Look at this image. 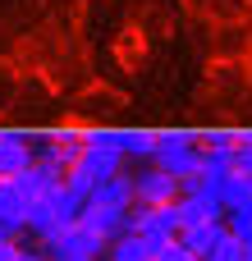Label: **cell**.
<instances>
[{
    "label": "cell",
    "mask_w": 252,
    "mask_h": 261,
    "mask_svg": "<svg viewBox=\"0 0 252 261\" xmlns=\"http://www.w3.org/2000/svg\"><path fill=\"white\" fill-rule=\"evenodd\" d=\"M147 165H156V170L170 174L174 184H188V179H197V170H202V147H197L193 133L165 128V133H156V151H152Z\"/></svg>",
    "instance_id": "obj_1"
},
{
    "label": "cell",
    "mask_w": 252,
    "mask_h": 261,
    "mask_svg": "<svg viewBox=\"0 0 252 261\" xmlns=\"http://www.w3.org/2000/svg\"><path fill=\"white\" fill-rule=\"evenodd\" d=\"M78 211H83V202H78L64 184H55V188H46V193L32 202V211H28V220H23V234L46 239L51 229H60V225H69V220H78Z\"/></svg>",
    "instance_id": "obj_2"
},
{
    "label": "cell",
    "mask_w": 252,
    "mask_h": 261,
    "mask_svg": "<svg viewBox=\"0 0 252 261\" xmlns=\"http://www.w3.org/2000/svg\"><path fill=\"white\" fill-rule=\"evenodd\" d=\"M129 234L142 239L147 257L156 261V252H165L179 239V220H174V202L170 206H129Z\"/></svg>",
    "instance_id": "obj_3"
},
{
    "label": "cell",
    "mask_w": 252,
    "mask_h": 261,
    "mask_svg": "<svg viewBox=\"0 0 252 261\" xmlns=\"http://www.w3.org/2000/svg\"><path fill=\"white\" fill-rule=\"evenodd\" d=\"M73 170H78V174H87L92 184H101V179L119 174V170H124V156H119V147H115V128L83 133V151H78Z\"/></svg>",
    "instance_id": "obj_4"
},
{
    "label": "cell",
    "mask_w": 252,
    "mask_h": 261,
    "mask_svg": "<svg viewBox=\"0 0 252 261\" xmlns=\"http://www.w3.org/2000/svg\"><path fill=\"white\" fill-rule=\"evenodd\" d=\"M41 252L51 261H73V257H101L106 243H101L87 225L69 220V225H60V229H51V234L41 239Z\"/></svg>",
    "instance_id": "obj_5"
},
{
    "label": "cell",
    "mask_w": 252,
    "mask_h": 261,
    "mask_svg": "<svg viewBox=\"0 0 252 261\" xmlns=\"http://www.w3.org/2000/svg\"><path fill=\"white\" fill-rule=\"evenodd\" d=\"M174 220H179V234L184 229H197L207 220H225V206L216 193H179L174 197Z\"/></svg>",
    "instance_id": "obj_6"
},
{
    "label": "cell",
    "mask_w": 252,
    "mask_h": 261,
    "mask_svg": "<svg viewBox=\"0 0 252 261\" xmlns=\"http://www.w3.org/2000/svg\"><path fill=\"white\" fill-rule=\"evenodd\" d=\"M78 225H87L101 243H115L119 234H129V211L124 206H106V202H83Z\"/></svg>",
    "instance_id": "obj_7"
},
{
    "label": "cell",
    "mask_w": 252,
    "mask_h": 261,
    "mask_svg": "<svg viewBox=\"0 0 252 261\" xmlns=\"http://www.w3.org/2000/svg\"><path fill=\"white\" fill-rule=\"evenodd\" d=\"M174 197H179V184L170 174H161L156 165L133 174V206H170Z\"/></svg>",
    "instance_id": "obj_8"
},
{
    "label": "cell",
    "mask_w": 252,
    "mask_h": 261,
    "mask_svg": "<svg viewBox=\"0 0 252 261\" xmlns=\"http://www.w3.org/2000/svg\"><path fill=\"white\" fill-rule=\"evenodd\" d=\"M32 165V138L28 133H0V179H14Z\"/></svg>",
    "instance_id": "obj_9"
},
{
    "label": "cell",
    "mask_w": 252,
    "mask_h": 261,
    "mask_svg": "<svg viewBox=\"0 0 252 261\" xmlns=\"http://www.w3.org/2000/svg\"><path fill=\"white\" fill-rule=\"evenodd\" d=\"M115 147H119L124 165H129V161H152L156 133H152V128H115Z\"/></svg>",
    "instance_id": "obj_10"
},
{
    "label": "cell",
    "mask_w": 252,
    "mask_h": 261,
    "mask_svg": "<svg viewBox=\"0 0 252 261\" xmlns=\"http://www.w3.org/2000/svg\"><path fill=\"white\" fill-rule=\"evenodd\" d=\"M87 202H106V206H133V174L129 170H119V174H110V179H101L96 188H92V197Z\"/></svg>",
    "instance_id": "obj_11"
},
{
    "label": "cell",
    "mask_w": 252,
    "mask_h": 261,
    "mask_svg": "<svg viewBox=\"0 0 252 261\" xmlns=\"http://www.w3.org/2000/svg\"><path fill=\"white\" fill-rule=\"evenodd\" d=\"M220 239H225V220H207V225H197V229H184V234H179V243H184L197 261L211 257V248H216Z\"/></svg>",
    "instance_id": "obj_12"
},
{
    "label": "cell",
    "mask_w": 252,
    "mask_h": 261,
    "mask_svg": "<svg viewBox=\"0 0 252 261\" xmlns=\"http://www.w3.org/2000/svg\"><path fill=\"white\" fill-rule=\"evenodd\" d=\"M220 206H225V216H230V211H252V179L225 174V184H220Z\"/></svg>",
    "instance_id": "obj_13"
},
{
    "label": "cell",
    "mask_w": 252,
    "mask_h": 261,
    "mask_svg": "<svg viewBox=\"0 0 252 261\" xmlns=\"http://www.w3.org/2000/svg\"><path fill=\"white\" fill-rule=\"evenodd\" d=\"M106 252H110V261H152L138 234H119L115 243H106Z\"/></svg>",
    "instance_id": "obj_14"
},
{
    "label": "cell",
    "mask_w": 252,
    "mask_h": 261,
    "mask_svg": "<svg viewBox=\"0 0 252 261\" xmlns=\"http://www.w3.org/2000/svg\"><path fill=\"white\" fill-rule=\"evenodd\" d=\"M207 261H243V243H239V239L225 229V239L211 248V257H207Z\"/></svg>",
    "instance_id": "obj_15"
},
{
    "label": "cell",
    "mask_w": 252,
    "mask_h": 261,
    "mask_svg": "<svg viewBox=\"0 0 252 261\" xmlns=\"http://www.w3.org/2000/svg\"><path fill=\"white\" fill-rule=\"evenodd\" d=\"M156 261H197V257H193V252H188V248H184V243L174 239V243H170L165 252H156Z\"/></svg>",
    "instance_id": "obj_16"
},
{
    "label": "cell",
    "mask_w": 252,
    "mask_h": 261,
    "mask_svg": "<svg viewBox=\"0 0 252 261\" xmlns=\"http://www.w3.org/2000/svg\"><path fill=\"white\" fill-rule=\"evenodd\" d=\"M18 248H23L18 239H0V261H14V257H18Z\"/></svg>",
    "instance_id": "obj_17"
},
{
    "label": "cell",
    "mask_w": 252,
    "mask_h": 261,
    "mask_svg": "<svg viewBox=\"0 0 252 261\" xmlns=\"http://www.w3.org/2000/svg\"><path fill=\"white\" fill-rule=\"evenodd\" d=\"M14 261H51V257L37 252V248H18V257H14Z\"/></svg>",
    "instance_id": "obj_18"
},
{
    "label": "cell",
    "mask_w": 252,
    "mask_h": 261,
    "mask_svg": "<svg viewBox=\"0 0 252 261\" xmlns=\"http://www.w3.org/2000/svg\"><path fill=\"white\" fill-rule=\"evenodd\" d=\"M0 239H14V234H9V225H5V220H0Z\"/></svg>",
    "instance_id": "obj_19"
},
{
    "label": "cell",
    "mask_w": 252,
    "mask_h": 261,
    "mask_svg": "<svg viewBox=\"0 0 252 261\" xmlns=\"http://www.w3.org/2000/svg\"><path fill=\"white\" fill-rule=\"evenodd\" d=\"M243 261H252V248H243Z\"/></svg>",
    "instance_id": "obj_20"
},
{
    "label": "cell",
    "mask_w": 252,
    "mask_h": 261,
    "mask_svg": "<svg viewBox=\"0 0 252 261\" xmlns=\"http://www.w3.org/2000/svg\"><path fill=\"white\" fill-rule=\"evenodd\" d=\"M73 261H101V257H73Z\"/></svg>",
    "instance_id": "obj_21"
},
{
    "label": "cell",
    "mask_w": 252,
    "mask_h": 261,
    "mask_svg": "<svg viewBox=\"0 0 252 261\" xmlns=\"http://www.w3.org/2000/svg\"><path fill=\"white\" fill-rule=\"evenodd\" d=\"M248 138H252V133H248Z\"/></svg>",
    "instance_id": "obj_22"
}]
</instances>
